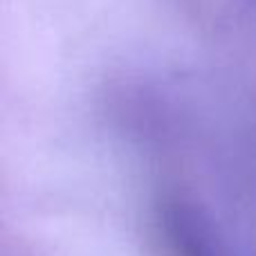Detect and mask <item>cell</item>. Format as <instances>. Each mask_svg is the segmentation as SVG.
I'll return each mask as SVG.
<instances>
[{"label": "cell", "mask_w": 256, "mask_h": 256, "mask_svg": "<svg viewBox=\"0 0 256 256\" xmlns=\"http://www.w3.org/2000/svg\"><path fill=\"white\" fill-rule=\"evenodd\" d=\"M160 234L168 256H222L207 220L184 202L164 204Z\"/></svg>", "instance_id": "1"}]
</instances>
